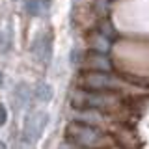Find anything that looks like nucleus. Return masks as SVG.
<instances>
[{
	"instance_id": "7ed1b4c3",
	"label": "nucleus",
	"mask_w": 149,
	"mask_h": 149,
	"mask_svg": "<svg viewBox=\"0 0 149 149\" xmlns=\"http://www.w3.org/2000/svg\"><path fill=\"white\" fill-rule=\"evenodd\" d=\"M32 91H34V90H32L26 82H19L17 84L15 93H13V99H15V104H17L19 110H24L28 106V102L34 99V93H32Z\"/></svg>"
},
{
	"instance_id": "6e6552de",
	"label": "nucleus",
	"mask_w": 149,
	"mask_h": 149,
	"mask_svg": "<svg viewBox=\"0 0 149 149\" xmlns=\"http://www.w3.org/2000/svg\"><path fill=\"white\" fill-rule=\"evenodd\" d=\"M0 82H2V74H0Z\"/></svg>"
},
{
	"instance_id": "423d86ee",
	"label": "nucleus",
	"mask_w": 149,
	"mask_h": 149,
	"mask_svg": "<svg viewBox=\"0 0 149 149\" xmlns=\"http://www.w3.org/2000/svg\"><path fill=\"white\" fill-rule=\"evenodd\" d=\"M6 121H8V110L4 104H0V127H4Z\"/></svg>"
},
{
	"instance_id": "f03ea898",
	"label": "nucleus",
	"mask_w": 149,
	"mask_h": 149,
	"mask_svg": "<svg viewBox=\"0 0 149 149\" xmlns=\"http://www.w3.org/2000/svg\"><path fill=\"white\" fill-rule=\"evenodd\" d=\"M49 121H50V116L45 110L30 112L24 119V125H22V142L26 146H36L43 136Z\"/></svg>"
},
{
	"instance_id": "0eeeda50",
	"label": "nucleus",
	"mask_w": 149,
	"mask_h": 149,
	"mask_svg": "<svg viewBox=\"0 0 149 149\" xmlns=\"http://www.w3.org/2000/svg\"><path fill=\"white\" fill-rule=\"evenodd\" d=\"M0 149H6V146H4V143H2V142H0Z\"/></svg>"
},
{
	"instance_id": "39448f33",
	"label": "nucleus",
	"mask_w": 149,
	"mask_h": 149,
	"mask_svg": "<svg viewBox=\"0 0 149 149\" xmlns=\"http://www.w3.org/2000/svg\"><path fill=\"white\" fill-rule=\"evenodd\" d=\"M58 149H88V147H82V146H78V143L71 142V140L63 138L62 142H60V147H58Z\"/></svg>"
},
{
	"instance_id": "f257e3e1",
	"label": "nucleus",
	"mask_w": 149,
	"mask_h": 149,
	"mask_svg": "<svg viewBox=\"0 0 149 149\" xmlns=\"http://www.w3.org/2000/svg\"><path fill=\"white\" fill-rule=\"evenodd\" d=\"M63 134L67 140L88 149H106L116 146V140L110 132H104V130L93 127V125H86V123H80V121L67 119Z\"/></svg>"
},
{
	"instance_id": "20e7f679",
	"label": "nucleus",
	"mask_w": 149,
	"mask_h": 149,
	"mask_svg": "<svg viewBox=\"0 0 149 149\" xmlns=\"http://www.w3.org/2000/svg\"><path fill=\"white\" fill-rule=\"evenodd\" d=\"M34 99L37 102H50L52 101V97H54V90H52V86L50 84H45V82H39L37 86L34 88Z\"/></svg>"
}]
</instances>
